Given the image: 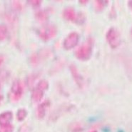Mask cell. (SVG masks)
Wrapping results in <instances>:
<instances>
[{
  "label": "cell",
  "mask_w": 132,
  "mask_h": 132,
  "mask_svg": "<svg viewBox=\"0 0 132 132\" xmlns=\"http://www.w3.org/2000/svg\"><path fill=\"white\" fill-rule=\"evenodd\" d=\"M93 40L89 39L78 48L75 52V56L80 61H87L92 55Z\"/></svg>",
  "instance_id": "obj_1"
},
{
  "label": "cell",
  "mask_w": 132,
  "mask_h": 132,
  "mask_svg": "<svg viewBox=\"0 0 132 132\" xmlns=\"http://www.w3.org/2000/svg\"><path fill=\"white\" fill-rule=\"evenodd\" d=\"M57 28L55 25H46L40 29L39 31V36L41 39L44 42H47L54 38L57 34Z\"/></svg>",
  "instance_id": "obj_2"
},
{
  "label": "cell",
  "mask_w": 132,
  "mask_h": 132,
  "mask_svg": "<svg viewBox=\"0 0 132 132\" xmlns=\"http://www.w3.org/2000/svg\"><path fill=\"white\" fill-rule=\"evenodd\" d=\"M106 39L112 49H116L121 44V36L119 31L114 27L110 28L106 34Z\"/></svg>",
  "instance_id": "obj_3"
},
{
  "label": "cell",
  "mask_w": 132,
  "mask_h": 132,
  "mask_svg": "<svg viewBox=\"0 0 132 132\" xmlns=\"http://www.w3.org/2000/svg\"><path fill=\"white\" fill-rule=\"evenodd\" d=\"M23 92H24V89L22 82L19 80H16L12 84V86L11 88V92H10L11 100L12 101H19L22 97Z\"/></svg>",
  "instance_id": "obj_4"
},
{
  "label": "cell",
  "mask_w": 132,
  "mask_h": 132,
  "mask_svg": "<svg viewBox=\"0 0 132 132\" xmlns=\"http://www.w3.org/2000/svg\"><path fill=\"white\" fill-rule=\"evenodd\" d=\"M79 42V34L77 32H71L65 38L63 46L66 50H70L77 46Z\"/></svg>",
  "instance_id": "obj_5"
},
{
  "label": "cell",
  "mask_w": 132,
  "mask_h": 132,
  "mask_svg": "<svg viewBox=\"0 0 132 132\" xmlns=\"http://www.w3.org/2000/svg\"><path fill=\"white\" fill-rule=\"evenodd\" d=\"M69 69H70L71 74L72 77L74 78V81H75V82L77 84V86L80 87V88H81L83 86L84 84L83 78L81 76V74H79L77 68L74 64H71L69 67Z\"/></svg>",
  "instance_id": "obj_6"
},
{
  "label": "cell",
  "mask_w": 132,
  "mask_h": 132,
  "mask_svg": "<svg viewBox=\"0 0 132 132\" xmlns=\"http://www.w3.org/2000/svg\"><path fill=\"white\" fill-rule=\"evenodd\" d=\"M13 114L11 111H5L0 114V126L4 127L11 124V121L12 120Z\"/></svg>",
  "instance_id": "obj_7"
},
{
  "label": "cell",
  "mask_w": 132,
  "mask_h": 132,
  "mask_svg": "<svg viewBox=\"0 0 132 132\" xmlns=\"http://www.w3.org/2000/svg\"><path fill=\"white\" fill-rule=\"evenodd\" d=\"M63 17L70 22H76L77 14L74 8L72 7H67L64 10L63 12Z\"/></svg>",
  "instance_id": "obj_8"
},
{
  "label": "cell",
  "mask_w": 132,
  "mask_h": 132,
  "mask_svg": "<svg viewBox=\"0 0 132 132\" xmlns=\"http://www.w3.org/2000/svg\"><path fill=\"white\" fill-rule=\"evenodd\" d=\"M50 106V102L49 101H44L43 103H42L41 104L38 106L37 110V117L39 119H42L44 118L46 115V110L48 109Z\"/></svg>",
  "instance_id": "obj_9"
},
{
  "label": "cell",
  "mask_w": 132,
  "mask_h": 132,
  "mask_svg": "<svg viewBox=\"0 0 132 132\" xmlns=\"http://www.w3.org/2000/svg\"><path fill=\"white\" fill-rule=\"evenodd\" d=\"M44 97V92L40 90V89H34V91L32 92V94H31V98L34 102H39V101H42V99Z\"/></svg>",
  "instance_id": "obj_10"
},
{
  "label": "cell",
  "mask_w": 132,
  "mask_h": 132,
  "mask_svg": "<svg viewBox=\"0 0 132 132\" xmlns=\"http://www.w3.org/2000/svg\"><path fill=\"white\" fill-rule=\"evenodd\" d=\"M107 3L108 1H101V0L94 1V9L97 12H100L101 11H103V9H104L105 6Z\"/></svg>",
  "instance_id": "obj_11"
},
{
  "label": "cell",
  "mask_w": 132,
  "mask_h": 132,
  "mask_svg": "<svg viewBox=\"0 0 132 132\" xmlns=\"http://www.w3.org/2000/svg\"><path fill=\"white\" fill-rule=\"evenodd\" d=\"M35 16H36V19L39 22H42V23L46 22L49 18L48 14L44 11H39L38 12H37Z\"/></svg>",
  "instance_id": "obj_12"
},
{
  "label": "cell",
  "mask_w": 132,
  "mask_h": 132,
  "mask_svg": "<svg viewBox=\"0 0 132 132\" xmlns=\"http://www.w3.org/2000/svg\"><path fill=\"white\" fill-rule=\"evenodd\" d=\"M8 36V29L6 25L0 24V42L4 41Z\"/></svg>",
  "instance_id": "obj_13"
},
{
  "label": "cell",
  "mask_w": 132,
  "mask_h": 132,
  "mask_svg": "<svg viewBox=\"0 0 132 132\" xmlns=\"http://www.w3.org/2000/svg\"><path fill=\"white\" fill-rule=\"evenodd\" d=\"M27 116V111L24 109H19L17 113H16V118L17 120L19 121H22L26 119Z\"/></svg>",
  "instance_id": "obj_14"
},
{
  "label": "cell",
  "mask_w": 132,
  "mask_h": 132,
  "mask_svg": "<svg viewBox=\"0 0 132 132\" xmlns=\"http://www.w3.org/2000/svg\"><path fill=\"white\" fill-rule=\"evenodd\" d=\"M49 82L46 81V80H41L39 83L37 84V89H40V90H42V91H46L49 88Z\"/></svg>",
  "instance_id": "obj_15"
},
{
  "label": "cell",
  "mask_w": 132,
  "mask_h": 132,
  "mask_svg": "<svg viewBox=\"0 0 132 132\" xmlns=\"http://www.w3.org/2000/svg\"><path fill=\"white\" fill-rule=\"evenodd\" d=\"M40 59H41V57L39 56V55L37 54H34L30 57V63L33 66H37L39 64V62Z\"/></svg>",
  "instance_id": "obj_16"
},
{
  "label": "cell",
  "mask_w": 132,
  "mask_h": 132,
  "mask_svg": "<svg viewBox=\"0 0 132 132\" xmlns=\"http://www.w3.org/2000/svg\"><path fill=\"white\" fill-rule=\"evenodd\" d=\"M8 77V74L6 71H0V86L2 85V84L4 83L6 79Z\"/></svg>",
  "instance_id": "obj_17"
},
{
  "label": "cell",
  "mask_w": 132,
  "mask_h": 132,
  "mask_svg": "<svg viewBox=\"0 0 132 132\" xmlns=\"http://www.w3.org/2000/svg\"><path fill=\"white\" fill-rule=\"evenodd\" d=\"M2 132H13L14 131V126L12 124H9L4 127H1Z\"/></svg>",
  "instance_id": "obj_18"
},
{
  "label": "cell",
  "mask_w": 132,
  "mask_h": 132,
  "mask_svg": "<svg viewBox=\"0 0 132 132\" xmlns=\"http://www.w3.org/2000/svg\"><path fill=\"white\" fill-rule=\"evenodd\" d=\"M29 3L34 7H38L42 4V1H40V0H31V1H29Z\"/></svg>",
  "instance_id": "obj_19"
},
{
  "label": "cell",
  "mask_w": 132,
  "mask_h": 132,
  "mask_svg": "<svg viewBox=\"0 0 132 132\" xmlns=\"http://www.w3.org/2000/svg\"><path fill=\"white\" fill-rule=\"evenodd\" d=\"M12 4L13 6H14V8L15 9H16V10L19 11V10L22 9V5H21V4L19 3L18 1H14Z\"/></svg>",
  "instance_id": "obj_20"
},
{
  "label": "cell",
  "mask_w": 132,
  "mask_h": 132,
  "mask_svg": "<svg viewBox=\"0 0 132 132\" xmlns=\"http://www.w3.org/2000/svg\"><path fill=\"white\" fill-rule=\"evenodd\" d=\"M4 62V56L2 55H0V67L3 64Z\"/></svg>",
  "instance_id": "obj_21"
},
{
  "label": "cell",
  "mask_w": 132,
  "mask_h": 132,
  "mask_svg": "<svg viewBox=\"0 0 132 132\" xmlns=\"http://www.w3.org/2000/svg\"><path fill=\"white\" fill-rule=\"evenodd\" d=\"M0 88H1V86H0ZM3 100V95L2 94V93H1V91H0V103L2 102V101Z\"/></svg>",
  "instance_id": "obj_22"
},
{
  "label": "cell",
  "mask_w": 132,
  "mask_h": 132,
  "mask_svg": "<svg viewBox=\"0 0 132 132\" xmlns=\"http://www.w3.org/2000/svg\"><path fill=\"white\" fill-rule=\"evenodd\" d=\"M129 7H130V9L132 10V1H129Z\"/></svg>",
  "instance_id": "obj_23"
},
{
  "label": "cell",
  "mask_w": 132,
  "mask_h": 132,
  "mask_svg": "<svg viewBox=\"0 0 132 132\" xmlns=\"http://www.w3.org/2000/svg\"><path fill=\"white\" fill-rule=\"evenodd\" d=\"M79 2H80V3H81V4H86L89 2V1H87V0H86V1H79Z\"/></svg>",
  "instance_id": "obj_24"
},
{
  "label": "cell",
  "mask_w": 132,
  "mask_h": 132,
  "mask_svg": "<svg viewBox=\"0 0 132 132\" xmlns=\"http://www.w3.org/2000/svg\"><path fill=\"white\" fill-rule=\"evenodd\" d=\"M91 132H97L96 130H94V131H91Z\"/></svg>",
  "instance_id": "obj_25"
},
{
  "label": "cell",
  "mask_w": 132,
  "mask_h": 132,
  "mask_svg": "<svg viewBox=\"0 0 132 132\" xmlns=\"http://www.w3.org/2000/svg\"><path fill=\"white\" fill-rule=\"evenodd\" d=\"M131 36H132V29H131Z\"/></svg>",
  "instance_id": "obj_26"
}]
</instances>
